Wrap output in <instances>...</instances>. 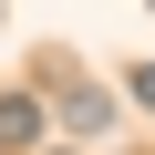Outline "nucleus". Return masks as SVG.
<instances>
[{
    "label": "nucleus",
    "instance_id": "f257e3e1",
    "mask_svg": "<svg viewBox=\"0 0 155 155\" xmlns=\"http://www.w3.org/2000/svg\"><path fill=\"white\" fill-rule=\"evenodd\" d=\"M41 124H52V114H41L31 93H0V155H31V145H41Z\"/></svg>",
    "mask_w": 155,
    "mask_h": 155
},
{
    "label": "nucleus",
    "instance_id": "f03ea898",
    "mask_svg": "<svg viewBox=\"0 0 155 155\" xmlns=\"http://www.w3.org/2000/svg\"><path fill=\"white\" fill-rule=\"evenodd\" d=\"M62 124H72V134H114V93H93V83H72Z\"/></svg>",
    "mask_w": 155,
    "mask_h": 155
},
{
    "label": "nucleus",
    "instance_id": "7ed1b4c3",
    "mask_svg": "<svg viewBox=\"0 0 155 155\" xmlns=\"http://www.w3.org/2000/svg\"><path fill=\"white\" fill-rule=\"evenodd\" d=\"M134 104H155V62H145V72H134Z\"/></svg>",
    "mask_w": 155,
    "mask_h": 155
}]
</instances>
